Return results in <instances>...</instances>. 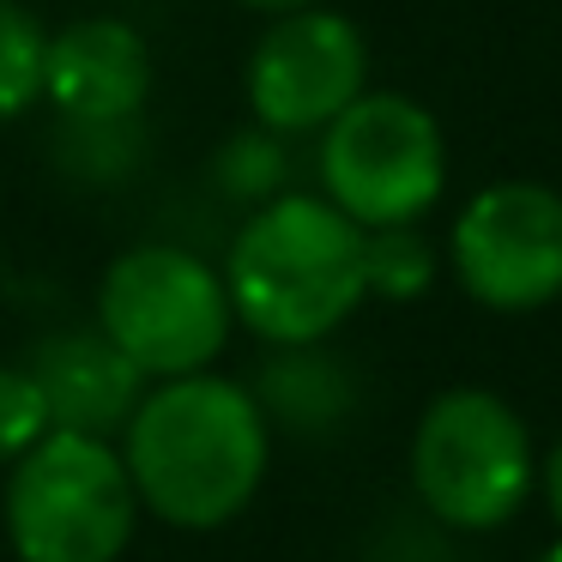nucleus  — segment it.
<instances>
[{"instance_id": "3", "label": "nucleus", "mask_w": 562, "mask_h": 562, "mask_svg": "<svg viewBox=\"0 0 562 562\" xmlns=\"http://www.w3.org/2000/svg\"><path fill=\"white\" fill-rule=\"evenodd\" d=\"M0 520L19 562H122L139 526L122 448L86 429H49L7 465Z\"/></svg>"}, {"instance_id": "10", "label": "nucleus", "mask_w": 562, "mask_h": 562, "mask_svg": "<svg viewBox=\"0 0 562 562\" xmlns=\"http://www.w3.org/2000/svg\"><path fill=\"white\" fill-rule=\"evenodd\" d=\"M25 369L49 405V429H86V436L122 429L146 387V375L103 333H55L31 351Z\"/></svg>"}, {"instance_id": "15", "label": "nucleus", "mask_w": 562, "mask_h": 562, "mask_svg": "<svg viewBox=\"0 0 562 562\" xmlns=\"http://www.w3.org/2000/svg\"><path fill=\"white\" fill-rule=\"evenodd\" d=\"M243 7H255V13L284 19V13H303V7H321V0H243Z\"/></svg>"}, {"instance_id": "11", "label": "nucleus", "mask_w": 562, "mask_h": 562, "mask_svg": "<svg viewBox=\"0 0 562 562\" xmlns=\"http://www.w3.org/2000/svg\"><path fill=\"white\" fill-rule=\"evenodd\" d=\"M43 61H49L43 25L19 0H0V122L25 115L43 98Z\"/></svg>"}, {"instance_id": "7", "label": "nucleus", "mask_w": 562, "mask_h": 562, "mask_svg": "<svg viewBox=\"0 0 562 562\" xmlns=\"http://www.w3.org/2000/svg\"><path fill=\"white\" fill-rule=\"evenodd\" d=\"M453 279L496 315L562 296V194L544 182H496L465 200L448 236Z\"/></svg>"}, {"instance_id": "4", "label": "nucleus", "mask_w": 562, "mask_h": 562, "mask_svg": "<svg viewBox=\"0 0 562 562\" xmlns=\"http://www.w3.org/2000/svg\"><path fill=\"white\" fill-rule=\"evenodd\" d=\"M532 436L508 400L453 387L424 405L412 436V490L453 532H496L532 496Z\"/></svg>"}, {"instance_id": "9", "label": "nucleus", "mask_w": 562, "mask_h": 562, "mask_svg": "<svg viewBox=\"0 0 562 562\" xmlns=\"http://www.w3.org/2000/svg\"><path fill=\"white\" fill-rule=\"evenodd\" d=\"M151 91L146 37L122 19H79L61 37H49L43 61V98L79 127L134 122V110Z\"/></svg>"}, {"instance_id": "13", "label": "nucleus", "mask_w": 562, "mask_h": 562, "mask_svg": "<svg viewBox=\"0 0 562 562\" xmlns=\"http://www.w3.org/2000/svg\"><path fill=\"white\" fill-rule=\"evenodd\" d=\"M49 436V405H43L31 369H0V465H13Z\"/></svg>"}, {"instance_id": "6", "label": "nucleus", "mask_w": 562, "mask_h": 562, "mask_svg": "<svg viewBox=\"0 0 562 562\" xmlns=\"http://www.w3.org/2000/svg\"><path fill=\"white\" fill-rule=\"evenodd\" d=\"M321 182L333 206L363 231L417 224L448 188V151H441L436 115L400 91H363L327 122Z\"/></svg>"}, {"instance_id": "12", "label": "nucleus", "mask_w": 562, "mask_h": 562, "mask_svg": "<svg viewBox=\"0 0 562 562\" xmlns=\"http://www.w3.org/2000/svg\"><path fill=\"white\" fill-rule=\"evenodd\" d=\"M436 279V255L412 224H393V231H369V291L393 296V303H412L424 296V284Z\"/></svg>"}, {"instance_id": "16", "label": "nucleus", "mask_w": 562, "mask_h": 562, "mask_svg": "<svg viewBox=\"0 0 562 562\" xmlns=\"http://www.w3.org/2000/svg\"><path fill=\"white\" fill-rule=\"evenodd\" d=\"M538 562H562V538H557V544H550V550H544V557H538Z\"/></svg>"}, {"instance_id": "5", "label": "nucleus", "mask_w": 562, "mask_h": 562, "mask_svg": "<svg viewBox=\"0 0 562 562\" xmlns=\"http://www.w3.org/2000/svg\"><path fill=\"white\" fill-rule=\"evenodd\" d=\"M231 291L224 272L194 260L188 248H127L110 260L98 284V333L139 375H194L231 345Z\"/></svg>"}, {"instance_id": "14", "label": "nucleus", "mask_w": 562, "mask_h": 562, "mask_svg": "<svg viewBox=\"0 0 562 562\" xmlns=\"http://www.w3.org/2000/svg\"><path fill=\"white\" fill-rule=\"evenodd\" d=\"M538 490H544L550 514H557V526H562V436H557V448L538 460Z\"/></svg>"}, {"instance_id": "2", "label": "nucleus", "mask_w": 562, "mask_h": 562, "mask_svg": "<svg viewBox=\"0 0 562 562\" xmlns=\"http://www.w3.org/2000/svg\"><path fill=\"white\" fill-rule=\"evenodd\" d=\"M224 291L248 333L284 351L321 345L369 296V231L333 200L279 194L231 243Z\"/></svg>"}, {"instance_id": "1", "label": "nucleus", "mask_w": 562, "mask_h": 562, "mask_svg": "<svg viewBox=\"0 0 562 562\" xmlns=\"http://www.w3.org/2000/svg\"><path fill=\"white\" fill-rule=\"evenodd\" d=\"M272 460L267 412L248 387L224 375H170L139 393L122 424V465L146 514L182 532L231 526L255 502Z\"/></svg>"}, {"instance_id": "8", "label": "nucleus", "mask_w": 562, "mask_h": 562, "mask_svg": "<svg viewBox=\"0 0 562 562\" xmlns=\"http://www.w3.org/2000/svg\"><path fill=\"white\" fill-rule=\"evenodd\" d=\"M363 31L327 7H303L260 37L255 61H248V103L272 134H308L363 98Z\"/></svg>"}]
</instances>
